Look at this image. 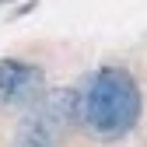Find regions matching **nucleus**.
Returning a JSON list of instances; mask_svg holds the SVG:
<instances>
[{"label": "nucleus", "instance_id": "nucleus-1", "mask_svg": "<svg viewBox=\"0 0 147 147\" xmlns=\"http://www.w3.org/2000/svg\"><path fill=\"white\" fill-rule=\"evenodd\" d=\"M81 126L98 140H123L144 116V91L126 67H98L77 91Z\"/></svg>", "mask_w": 147, "mask_h": 147}, {"label": "nucleus", "instance_id": "nucleus-2", "mask_svg": "<svg viewBox=\"0 0 147 147\" xmlns=\"http://www.w3.org/2000/svg\"><path fill=\"white\" fill-rule=\"evenodd\" d=\"M74 123H81V105H77V91L74 88L42 95L18 123L14 147H56V140Z\"/></svg>", "mask_w": 147, "mask_h": 147}, {"label": "nucleus", "instance_id": "nucleus-3", "mask_svg": "<svg viewBox=\"0 0 147 147\" xmlns=\"http://www.w3.org/2000/svg\"><path fill=\"white\" fill-rule=\"evenodd\" d=\"M46 95V74L39 63L4 56L0 60V105H35Z\"/></svg>", "mask_w": 147, "mask_h": 147}]
</instances>
